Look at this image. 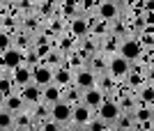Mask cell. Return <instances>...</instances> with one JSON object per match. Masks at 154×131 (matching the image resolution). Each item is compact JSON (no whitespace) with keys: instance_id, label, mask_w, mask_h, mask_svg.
Segmentation results:
<instances>
[{"instance_id":"obj_1","label":"cell","mask_w":154,"mask_h":131,"mask_svg":"<svg viewBox=\"0 0 154 131\" xmlns=\"http://www.w3.org/2000/svg\"><path fill=\"white\" fill-rule=\"evenodd\" d=\"M120 115H122V113H120V106H117V101H113V99H106L101 104V108L97 111V117L101 120L106 126H115Z\"/></svg>"},{"instance_id":"obj_2","label":"cell","mask_w":154,"mask_h":131,"mask_svg":"<svg viewBox=\"0 0 154 131\" xmlns=\"http://www.w3.org/2000/svg\"><path fill=\"white\" fill-rule=\"evenodd\" d=\"M32 83L37 87H48L55 83V69H51L48 65H37V67H32Z\"/></svg>"},{"instance_id":"obj_3","label":"cell","mask_w":154,"mask_h":131,"mask_svg":"<svg viewBox=\"0 0 154 131\" xmlns=\"http://www.w3.org/2000/svg\"><path fill=\"white\" fill-rule=\"evenodd\" d=\"M120 58H124L131 65L134 60H138L140 58V41L138 39H134V37H127V39L120 44V53H117Z\"/></svg>"},{"instance_id":"obj_4","label":"cell","mask_w":154,"mask_h":131,"mask_svg":"<svg viewBox=\"0 0 154 131\" xmlns=\"http://www.w3.org/2000/svg\"><path fill=\"white\" fill-rule=\"evenodd\" d=\"M71 113H74V106L67 104V101H58L55 106H51V120L58 126L71 122Z\"/></svg>"},{"instance_id":"obj_5","label":"cell","mask_w":154,"mask_h":131,"mask_svg":"<svg viewBox=\"0 0 154 131\" xmlns=\"http://www.w3.org/2000/svg\"><path fill=\"white\" fill-rule=\"evenodd\" d=\"M129 69H131V65H129L124 58H120V55H110L108 58V76H113V78H124L129 74Z\"/></svg>"},{"instance_id":"obj_6","label":"cell","mask_w":154,"mask_h":131,"mask_svg":"<svg viewBox=\"0 0 154 131\" xmlns=\"http://www.w3.org/2000/svg\"><path fill=\"white\" fill-rule=\"evenodd\" d=\"M30 83H32V67H28L26 62H23V65H19L12 72V85L23 90V87H28Z\"/></svg>"},{"instance_id":"obj_7","label":"cell","mask_w":154,"mask_h":131,"mask_svg":"<svg viewBox=\"0 0 154 131\" xmlns=\"http://www.w3.org/2000/svg\"><path fill=\"white\" fill-rule=\"evenodd\" d=\"M74 85H76L81 92L92 90V87H97V76L90 72V69H81V72L74 74Z\"/></svg>"},{"instance_id":"obj_8","label":"cell","mask_w":154,"mask_h":131,"mask_svg":"<svg viewBox=\"0 0 154 131\" xmlns=\"http://www.w3.org/2000/svg\"><path fill=\"white\" fill-rule=\"evenodd\" d=\"M97 14H99V19L101 21H117V16H120V5L117 2H97Z\"/></svg>"},{"instance_id":"obj_9","label":"cell","mask_w":154,"mask_h":131,"mask_svg":"<svg viewBox=\"0 0 154 131\" xmlns=\"http://www.w3.org/2000/svg\"><path fill=\"white\" fill-rule=\"evenodd\" d=\"M103 101H106V97H103V94L97 90V87H92V90H85V92H83V106H85V108H90L92 113L99 111Z\"/></svg>"},{"instance_id":"obj_10","label":"cell","mask_w":154,"mask_h":131,"mask_svg":"<svg viewBox=\"0 0 154 131\" xmlns=\"http://www.w3.org/2000/svg\"><path fill=\"white\" fill-rule=\"evenodd\" d=\"M0 62H2V69H12V72H14L19 65H23V53L12 46L9 51L2 53V60H0Z\"/></svg>"},{"instance_id":"obj_11","label":"cell","mask_w":154,"mask_h":131,"mask_svg":"<svg viewBox=\"0 0 154 131\" xmlns=\"http://www.w3.org/2000/svg\"><path fill=\"white\" fill-rule=\"evenodd\" d=\"M71 122H74L76 126L90 124V122H92V111H90V108H85L83 104L74 106V113H71Z\"/></svg>"},{"instance_id":"obj_12","label":"cell","mask_w":154,"mask_h":131,"mask_svg":"<svg viewBox=\"0 0 154 131\" xmlns=\"http://www.w3.org/2000/svg\"><path fill=\"white\" fill-rule=\"evenodd\" d=\"M42 101H44L46 106H55L58 101H62V87H58L55 83L44 87V90H42Z\"/></svg>"},{"instance_id":"obj_13","label":"cell","mask_w":154,"mask_h":131,"mask_svg":"<svg viewBox=\"0 0 154 131\" xmlns=\"http://www.w3.org/2000/svg\"><path fill=\"white\" fill-rule=\"evenodd\" d=\"M32 124H35V115H30V113L26 111H21L14 115V129H19V131H30Z\"/></svg>"},{"instance_id":"obj_14","label":"cell","mask_w":154,"mask_h":131,"mask_svg":"<svg viewBox=\"0 0 154 131\" xmlns=\"http://www.w3.org/2000/svg\"><path fill=\"white\" fill-rule=\"evenodd\" d=\"M21 99H23L26 104H35V106H37L39 101H42V87H37L35 83H30L28 87L21 90Z\"/></svg>"},{"instance_id":"obj_15","label":"cell","mask_w":154,"mask_h":131,"mask_svg":"<svg viewBox=\"0 0 154 131\" xmlns=\"http://www.w3.org/2000/svg\"><path fill=\"white\" fill-rule=\"evenodd\" d=\"M88 32H90V23H88L85 16H76L71 21V35L74 37H85Z\"/></svg>"},{"instance_id":"obj_16","label":"cell","mask_w":154,"mask_h":131,"mask_svg":"<svg viewBox=\"0 0 154 131\" xmlns=\"http://www.w3.org/2000/svg\"><path fill=\"white\" fill-rule=\"evenodd\" d=\"M14 129V115L7 111H0V131H9Z\"/></svg>"},{"instance_id":"obj_17","label":"cell","mask_w":154,"mask_h":131,"mask_svg":"<svg viewBox=\"0 0 154 131\" xmlns=\"http://www.w3.org/2000/svg\"><path fill=\"white\" fill-rule=\"evenodd\" d=\"M140 99L154 104V85H145V87H143V90H140Z\"/></svg>"},{"instance_id":"obj_18","label":"cell","mask_w":154,"mask_h":131,"mask_svg":"<svg viewBox=\"0 0 154 131\" xmlns=\"http://www.w3.org/2000/svg\"><path fill=\"white\" fill-rule=\"evenodd\" d=\"M9 35H0V51H9Z\"/></svg>"},{"instance_id":"obj_19","label":"cell","mask_w":154,"mask_h":131,"mask_svg":"<svg viewBox=\"0 0 154 131\" xmlns=\"http://www.w3.org/2000/svg\"><path fill=\"white\" fill-rule=\"evenodd\" d=\"M42 131H60V126L53 122V120H48L46 124H42Z\"/></svg>"},{"instance_id":"obj_20","label":"cell","mask_w":154,"mask_h":131,"mask_svg":"<svg viewBox=\"0 0 154 131\" xmlns=\"http://www.w3.org/2000/svg\"><path fill=\"white\" fill-rule=\"evenodd\" d=\"M149 115H152V117H154V104H152V108H149Z\"/></svg>"},{"instance_id":"obj_21","label":"cell","mask_w":154,"mask_h":131,"mask_svg":"<svg viewBox=\"0 0 154 131\" xmlns=\"http://www.w3.org/2000/svg\"><path fill=\"white\" fill-rule=\"evenodd\" d=\"M9 131H19V129H9Z\"/></svg>"},{"instance_id":"obj_22","label":"cell","mask_w":154,"mask_h":131,"mask_svg":"<svg viewBox=\"0 0 154 131\" xmlns=\"http://www.w3.org/2000/svg\"><path fill=\"white\" fill-rule=\"evenodd\" d=\"M30 131H35V129H30Z\"/></svg>"},{"instance_id":"obj_23","label":"cell","mask_w":154,"mask_h":131,"mask_svg":"<svg viewBox=\"0 0 154 131\" xmlns=\"http://www.w3.org/2000/svg\"><path fill=\"white\" fill-rule=\"evenodd\" d=\"M115 131H117V129H115Z\"/></svg>"}]
</instances>
